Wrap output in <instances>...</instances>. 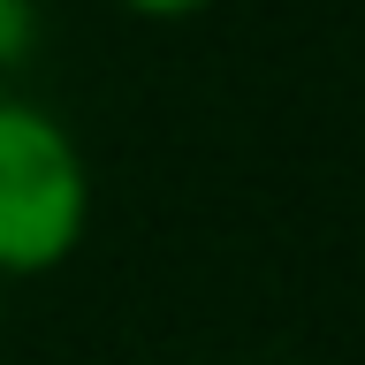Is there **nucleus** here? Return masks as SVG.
Wrapping results in <instances>:
<instances>
[{
	"instance_id": "f257e3e1",
	"label": "nucleus",
	"mask_w": 365,
	"mask_h": 365,
	"mask_svg": "<svg viewBox=\"0 0 365 365\" xmlns=\"http://www.w3.org/2000/svg\"><path fill=\"white\" fill-rule=\"evenodd\" d=\"M91 228V168L53 107L0 91V282L68 267Z\"/></svg>"
},
{
	"instance_id": "f03ea898",
	"label": "nucleus",
	"mask_w": 365,
	"mask_h": 365,
	"mask_svg": "<svg viewBox=\"0 0 365 365\" xmlns=\"http://www.w3.org/2000/svg\"><path fill=\"white\" fill-rule=\"evenodd\" d=\"M38 31H46L38 0H0V76H16L38 53Z\"/></svg>"
},
{
	"instance_id": "7ed1b4c3",
	"label": "nucleus",
	"mask_w": 365,
	"mask_h": 365,
	"mask_svg": "<svg viewBox=\"0 0 365 365\" xmlns=\"http://www.w3.org/2000/svg\"><path fill=\"white\" fill-rule=\"evenodd\" d=\"M122 16H137V23H190V16H205L213 0H114Z\"/></svg>"
}]
</instances>
